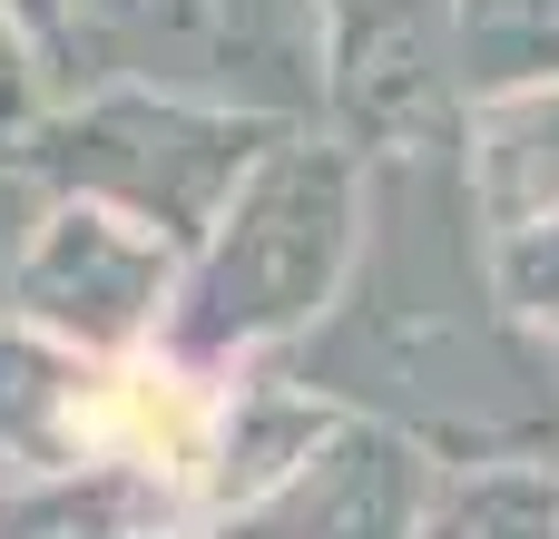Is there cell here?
<instances>
[{"mask_svg": "<svg viewBox=\"0 0 559 539\" xmlns=\"http://www.w3.org/2000/svg\"><path fill=\"white\" fill-rule=\"evenodd\" d=\"M452 88L462 118L559 98V0H452Z\"/></svg>", "mask_w": 559, "mask_h": 539, "instance_id": "obj_10", "label": "cell"}, {"mask_svg": "<svg viewBox=\"0 0 559 539\" xmlns=\"http://www.w3.org/2000/svg\"><path fill=\"white\" fill-rule=\"evenodd\" d=\"M0 539H197V511L147 471H69V481H10Z\"/></svg>", "mask_w": 559, "mask_h": 539, "instance_id": "obj_9", "label": "cell"}, {"mask_svg": "<svg viewBox=\"0 0 559 539\" xmlns=\"http://www.w3.org/2000/svg\"><path fill=\"white\" fill-rule=\"evenodd\" d=\"M462 196L481 226H511V216H540L559 206V98H511V108H472L462 137Z\"/></svg>", "mask_w": 559, "mask_h": 539, "instance_id": "obj_11", "label": "cell"}, {"mask_svg": "<svg viewBox=\"0 0 559 539\" xmlns=\"http://www.w3.org/2000/svg\"><path fill=\"white\" fill-rule=\"evenodd\" d=\"M39 108H49V69H39V49L0 20V157L20 147V128H29Z\"/></svg>", "mask_w": 559, "mask_h": 539, "instance_id": "obj_13", "label": "cell"}, {"mask_svg": "<svg viewBox=\"0 0 559 539\" xmlns=\"http://www.w3.org/2000/svg\"><path fill=\"white\" fill-rule=\"evenodd\" d=\"M0 20L39 49V69H49V98H59V49H69V29H59V0H0Z\"/></svg>", "mask_w": 559, "mask_h": 539, "instance_id": "obj_14", "label": "cell"}, {"mask_svg": "<svg viewBox=\"0 0 559 539\" xmlns=\"http://www.w3.org/2000/svg\"><path fill=\"white\" fill-rule=\"evenodd\" d=\"M177 275L187 255L108 206H79V196H39L29 236L10 245V304L29 334L88 354V363H128V354H157L167 334V304H177Z\"/></svg>", "mask_w": 559, "mask_h": 539, "instance_id": "obj_4", "label": "cell"}, {"mask_svg": "<svg viewBox=\"0 0 559 539\" xmlns=\"http://www.w3.org/2000/svg\"><path fill=\"white\" fill-rule=\"evenodd\" d=\"M324 39V137L364 167H403L462 137L452 88V0H314Z\"/></svg>", "mask_w": 559, "mask_h": 539, "instance_id": "obj_5", "label": "cell"}, {"mask_svg": "<svg viewBox=\"0 0 559 539\" xmlns=\"http://www.w3.org/2000/svg\"><path fill=\"white\" fill-rule=\"evenodd\" d=\"M413 539H559V432L550 442H511V452L432 462Z\"/></svg>", "mask_w": 559, "mask_h": 539, "instance_id": "obj_8", "label": "cell"}, {"mask_svg": "<svg viewBox=\"0 0 559 539\" xmlns=\"http://www.w3.org/2000/svg\"><path fill=\"white\" fill-rule=\"evenodd\" d=\"M481 295L511 334L559 344V206L540 216H511V226H481Z\"/></svg>", "mask_w": 559, "mask_h": 539, "instance_id": "obj_12", "label": "cell"}, {"mask_svg": "<svg viewBox=\"0 0 559 539\" xmlns=\"http://www.w3.org/2000/svg\"><path fill=\"white\" fill-rule=\"evenodd\" d=\"M373 177L383 167H364L344 137L285 128L255 157V177L236 187V206L206 226V245L187 255L157 354L206 383H236L255 363H295L344 314V295L364 275Z\"/></svg>", "mask_w": 559, "mask_h": 539, "instance_id": "obj_1", "label": "cell"}, {"mask_svg": "<svg viewBox=\"0 0 559 539\" xmlns=\"http://www.w3.org/2000/svg\"><path fill=\"white\" fill-rule=\"evenodd\" d=\"M59 88H157L265 128L324 118L314 0H59Z\"/></svg>", "mask_w": 559, "mask_h": 539, "instance_id": "obj_3", "label": "cell"}, {"mask_svg": "<svg viewBox=\"0 0 559 539\" xmlns=\"http://www.w3.org/2000/svg\"><path fill=\"white\" fill-rule=\"evenodd\" d=\"M423 491H432V452L413 442V422H383V412L354 403V422L285 491H265L216 539H413Z\"/></svg>", "mask_w": 559, "mask_h": 539, "instance_id": "obj_6", "label": "cell"}, {"mask_svg": "<svg viewBox=\"0 0 559 539\" xmlns=\"http://www.w3.org/2000/svg\"><path fill=\"white\" fill-rule=\"evenodd\" d=\"M98 383H108V363L0 314V471L10 481L98 471Z\"/></svg>", "mask_w": 559, "mask_h": 539, "instance_id": "obj_7", "label": "cell"}, {"mask_svg": "<svg viewBox=\"0 0 559 539\" xmlns=\"http://www.w3.org/2000/svg\"><path fill=\"white\" fill-rule=\"evenodd\" d=\"M285 128L265 118H226V108H187L157 88H59L20 147L0 157V177L39 187V196H79L108 206L147 236H167L177 255L206 245V226L236 206V187L255 177V157Z\"/></svg>", "mask_w": 559, "mask_h": 539, "instance_id": "obj_2", "label": "cell"}]
</instances>
